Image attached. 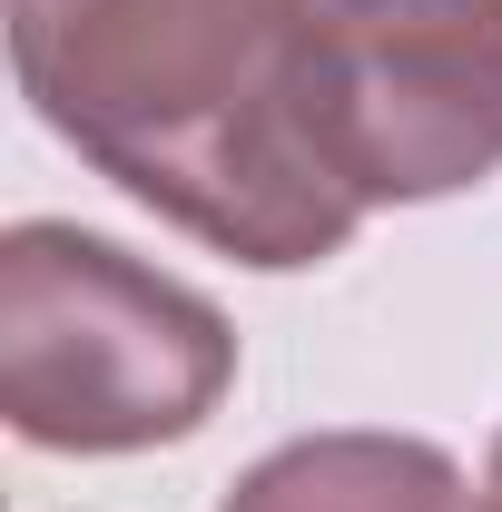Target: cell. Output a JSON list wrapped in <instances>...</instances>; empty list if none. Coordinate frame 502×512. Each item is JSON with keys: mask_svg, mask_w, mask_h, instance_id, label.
<instances>
[{"mask_svg": "<svg viewBox=\"0 0 502 512\" xmlns=\"http://www.w3.org/2000/svg\"><path fill=\"white\" fill-rule=\"evenodd\" d=\"M30 109L247 266H325L355 197L306 138V0H10Z\"/></svg>", "mask_w": 502, "mask_h": 512, "instance_id": "6da1fadb", "label": "cell"}, {"mask_svg": "<svg viewBox=\"0 0 502 512\" xmlns=\"http://www.w3.org/2000/svg\"><path fill=\"white\" fill-rule=\"evenodd\" d=\"M237 375L227 316L79 227H10L0 247V414L50 453L178 444Z\"/></svg>", "mask_w": 502, "mask_h": 512, "instance_id": "7a4b0ae2", "label": "cell"}, {"mask_svg": "<svg viewBox=\"0 0 502 512\" xmlns=\"http://www.w3.org/2000/svg\"><path fill=\"white\" fill-rule=\"evenodd\" d=\"M306 138L355 207L502 168V0H306Z\"/></svg>", "mask_w": 502, "mask_h": 512, "instance_id": "3957f363", "label": "cell"}, {"mask_svg": "<svg viewBox=\"0 0 502 512\" xmlns=\"http://www.w3.org/2000/svg\"><path fill=\"white\" fill-rule=\"evenodd\" d=\"M227 512H473V493L414 434H306L266 453Z\"/></svg>", "mask_w": 502, "mask_h": 512, "instance_id": "277c9868", "label": "cell"}, {"mask_svg": "<svg viewBox=\"0 0 502 512\" xmlns=\"http://www.w3.org/2000/svg\"><path fill=\"white\" fill-rule=\"evenodd\" d=\"M483 512H502V444H493V473H483Z\"/></svg>", "mask_w": 502, "mask_h": 512, "instance_id": "5b68a950", "label": "cell"}]
</instances>
